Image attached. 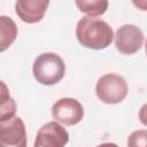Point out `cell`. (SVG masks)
<instances>
[{
    "label": "cell",
    "instance_id": "cell-1",
    "mask_svg": "<svg viewBox=\"0 0 147 147\" xmlns=\"http://www.w3.org/2000/svg\"><path fill=\"white\" fill-rule=\"evenodd\" d=\"M76 37L79 44L91 49L107 48L113 39L114 31L110 25L96 16L80 18L76 26Z\"/></svg>",
    "mask_w": 147,
    "mask_h": 147
},
{
    "label": "cell",
    "instance_id": "cell-2",
    "mask_svg": "<svg viewBox=\"0 0 147 147\" xmlns=\"http://www.w3.org/2000/svg\"><path fill=\"white\" fill-rule=\"evenodd\" d=\"M32 74L36 80L42 85L59 83L65 74V64L55 53H42L33 62Z\"/></svg>",
    "mask_w": 147,
    "mask_h": 147
},
{
    "label": "cell",
    "instance_id": "cell-3",
    "mask_svg": "<svg viewBox=\"0 0 147 147\" xmlns=\"http://www.w3.org/2000/svg\"><path fill=\"white\" fill-rule=\"evenodd\" d=\"M95 93L103 103L116 105L125 99L127 94V84L122 76L117 74H107L98 79Z\"/></svg>",
    "mask_w": 147,
    "mask_h": 147
},
{
    "label": "cell",
    "instance_id": "cell-4",
    "mask_svg": "<svg viewBox=\"0 0 147 147\" xmlns=\"http://www.w3.org/2000/svg\"><path fill=\"white\" fill-rule=\"evenodd\" d=\"M144 44V33L140 28L133 24H124L117 29L115 36L116 49L125 55L137 53Z\"/></svg>",
    "mask_w": 147,
    "mask_h": 147
},
{
    "label": "cell",
    "instance_id": "cell-5",
    "mask_svg": "<svg viewBox=\"0 0 147 147\" xmlns=\"http://www.w3.org/2000/svg\"><path fill=\"white\" fill-rule=\"evenodd\" d=\"M26 130L20 117L0 122V147H25Z\"/></svg>",
    "mask_w": 147,
    "mask_h": 147
},
{
    "label": "cell",
    "instance_id": "cell-6",
    "mask_svg": "<svg viewBox=\"0 0 147 147\" xmlns=\"http://www.w3.org/2000/svg\"><path fill=\"white\" fill-rule=\"evenodd\" d=\"M52 116L56 122L71 126L83 119L84 108L76 99L62 98L52 106Z\"/></svg>",
    "mask_w": 147,
    "mask_h": 147
},
{
    "label": "cell",
    "instance_id": "cell-7",
    "mask_svg": "<svg viewBox=\"0 0 147 147\" xmlns=\"http://www.w3.org/2000/svg\"><path fill=\"white\" fill-rule=\"evenodd\" d=\"M69 141V133L57 122L44 124L36 137L34 147H62Z\"/></svg>",
    "mask_w": 147,
    "mask_h": 147
},
{
    "label": "cell",
    "instance_id": "cell-8",
    "mask_svg": "<svg viewBox=\"0 0 147 147\" xmlns=\"http://www.w3.org/2000/svg\"><path fill=\"white\" fill-rule=\"evenodd\" d=\"M49 6V0H16V15L25 23L40 22Z\"/></svg>",
    "mask_w": 147,
    "mask_h": 147
},
{
    "label": "cell",
    "instance_id": "cell-9",
    "mask_svg": "<svg viewBox=\"0 0 147 147\" xmlns=\"http://www.w3.org/2000/svg\"><path fill=\"white\" fill-rule=\"evenodd\" d=\"M17 37L16 23L8 16H0V53L9 48Z\"/></svg>",
    "mask_w": 147,
    "mask_h": 147
},
{
    "label": "cell",
    "instance_id": "cell-10",
    "mask_svg": "<svg viewBox=\"0 0 147 147\" xmlns=\"http://www.w3.org/2000/svg\"><path fill=\"white\" fill-rule=\"evenodd\" d=\"M16 114V102L10 96L7 85L0 80V122L14 117Z\"/></svg>",
    "mask_w": 147,
    "mask_h": 147
},
{
    "label": "cell",
    "instance_id": "cell-11",
    "mask_svg": "<svg viewBox=\"0 0 147 147\" xmlns=\"http://www.w3.org/2000/svg\"><path fill=\"white\" fill-rule=\"evenodd\" d=\"M77 8L88 16L103 15L108 9V0H75Z\"/></svg>",
    "mask_w": 147,
    "mask_h": 147
},
{
    "label": "cell",
    "instance_id": "cell-12",
    "mask_svg": "<svg viewBox=\"0 0 147 147\" xmlns=\"http://www.w3.org/2000/svg\"><path fill=\"white\" fill-rule=\"evenodd\" d=\"M146 138H147V131H146V130L134 131V132L131 133V136L129 137L127 145H130V146H140L139 139H146Z\"/></svg>",
    "mask_w": 147,
    "mask_h": 147
},
{
    "label": "cell",
    "instance_id": "cell-13",
    "mask_svg": "<svg viewBox=\"0 0 147 147\" xmlns=\"http://www.w3.org/2000/svg\"><path fill=\"white\" fill-rule=\"evenodd\" d=\"M132 2L138 9L142 11L147 10V0H132Z\"/></svg>",
    "mask_w": 147,
    "mask_h": 147
}]
</instances>
